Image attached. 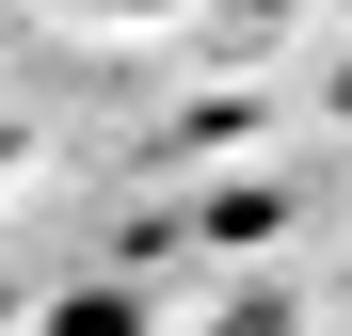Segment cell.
I'll list each match as a JSON object with an SVG mask.
<instances>
[{
  "mask_svg": "<svg viewBox=\"0 0 352 336\" xmlns=\"http://www.w3.org/2000/svg\"><path fill=\"white\" fill-rule=\"evenodd\" d=\"M65 336H144V304H129V289H80V304H65Z\"/></svg>",
  "mask_w": 352,
  "mask_h": 336,
  "instance_id": "1",
  "label": "cell"
},
{
  "mask_svg": "<svg viewBox=\"0 0 352 336\" xmlns=\"http://www.w3.org/2000/svg\"><path fill=\"white\" fill-rule=\"evenodd\" d=\"M96 16H176V0H96Z\"/></svg>",
  "mask_w": 352,
  "mask_h": 336,
  "instance_id": "2",
  "label": "cell"
}]
</instances>
